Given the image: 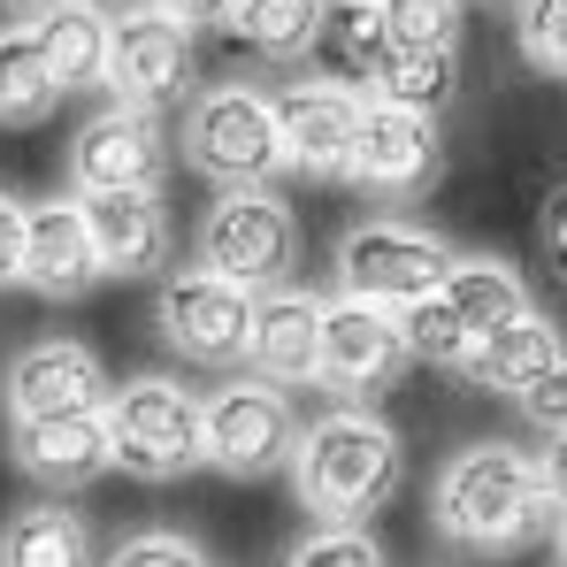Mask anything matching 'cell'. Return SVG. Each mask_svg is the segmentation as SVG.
Segmentation results:
<instances>
[{"label":"cell","mask_w":567,"mask_h":567,"mask_svg":"<svg viewBox=\"0 0 567 567\" xmlns=\"http://www.w3.org/2000/svg\"><path fill=\"white\" fill-rule=\"evenodd\" d=\"M406 483V445L399 430L383 422L377 406H330L299 430V453H291V491L315 522H338V529H369L383 506L399 498Z\"/></svg>","instance_id":"1"},{"label":"cell","mask_w":567,"mask_h":567,"mask_svg":"<svg viewBox=\"0 0 567 567\" xmlns=\"http://www.w3.org/2000/svg\"><path fill=\"white\" fill-rule=\"evenodd\" d=\"M430 522H437V537L461 545V553H522V545L553 537L560 506L545 498L537 461H529L522 445H498V437H491V445H468V453L445 461L437 498H430Z\"/></svg>","instance_id":"2"},{"label":"cell","mask_w":567,"mask_h":567,"mask_svg":"<svg viewBox=\"0 0 567 567\" xmlns=\"http://www.w3.org/2000/svg\"><path fill=\"white\" fill-rule=\"evenodd\" d=\"M185 169H199L215 192H277L284 162V131H277V100L254 85H207L185 107Z\"/></svg>","instance_id":"3"},{"label":"cell","mask_w":567,"mask_h":567,"mask_svg":"<svg viewBox=\"0 0 567 567\" xmlns=\"http://www.w3.org/2000/svg\"><path fill=\"white\" fill-rule=\"evenodd\" d=\"M199 391L177 377H131L107 391L100 422H107V453L115 468L138 483H177V475L207 468V437H199Z\"/></svg>","instance_id":"4"},{"label":"cell","mask_w":567,"mask_h":567,"mask_svg":"<svg viewBox=\"0 0 567 567\" xmlns=\"http://www.w3.org/2000/svg\"><path fill=\"white\" fill-rule=\"evenodd\" d=\"M453 261L461 254L437 230L399 223V215H369V223H353L338 238V291L361 299V307H383V315H406V307H422L445 284Z\"/></svg>","instance_id":"5"},{"label":"cell","mask_w":567,"mask_h":567,"mask_svg":"<svg viewBox=\"0 0 567 567\" xmlns=\"http://www.w3.org/2000/svg\"><path fill=\"white\" fill-rule=\"evenodd\" d=\"M207 277L238 284V291H284L299 269V223L277 192H223L207 215H199V261Z\"/></svg>","instance_id":"6"},{"label":"cell","mask_w":567,"mask_h":567,"mask_svg":"<svg viewBox=\"0 0 567 567\" xmlns=\"http://www.w3.org/2000/svg\"><path fill=\"white\" fill-rule=\"evenodd\" d=\"M154 322H162V346L177 361H192V369H246L254 291L207 277V269H169L162 299H154Z\"/></svg>","instance_id":"7"},{"label":"cell","mask_w":567,"mask_h":567,"mask_svg":"<svg viewBox=\"0 0 567 567\" xmlns=\"http://www.w3.org/2000/svg\"><path fill=\"white\" fill-rule=\"evenodd\" d=\"M199 437H207V468L254 483V475L291 468V453H299V414H291V399H284L277 383H261V377L223 383V391L199 406Z\"/></svg>","instance_id":"8"},{"label":"cell","mask_w":567,"mask_h":567,"mask_svg":"<svg viewBox=\"0 0 567 567\" xmlns=\"http://www.w3.org/2000/svg\"><path fill=\"white\" fill-rule=\"evenodd\" d=\"M192 78H199V62H192V31L177 16H162L154 0L146 8H123V16H107V93L123 100V107H169V100L192 93Z\"/></svg>","instance_id":"9"},{"label":"cell","mask_w":567,"mask_h":567,"mask_svg":"<svg viewBox=\"0 0 567 567\" xmlns=\"http://www.w3.org/2000/svg\"><path fill=\"white\" fill-rule=\"evenodd\" d=\"M162 169H169V131L146 107L107 100L70 138V192L78 199L85 192H162Z\"/></svg>","instance_id":"10"},{"label":"cell","mask_w":567,"mask_h":567,"mask_svg":"<svg viewBox=\"0 0 567 567\" xmlns=\"http://www.w3.org/2000/svg\"><path fill=\"white\" fill-rule=\"evenodd\" d=\"M353 185L369 199H422V192L445 177V138H437V115H414V107H391L369 100L361 115V146H353Z\"/></svg>","instance_id":"11"},{"label":"cell","mask_w":567,"mask_h":567,"mask_svg":"<svg viewBox=\"0 0 567 567\" xmlns=\"http://www.w3.org/2000/svg\"><path fill=\"white\" fill-rule=\"evenodd\" d=\"M406 369V330H399V315H383V307H361V299H322V391H338V399H377L391 391Z\"/></svg>","instance_id":"12"},{"label":"cell","mask_w":567,"mask_h":567,"mask_svg":"<svg viewBox=\"0 0 567 567\" xmlns=\"http://www.w3.org/2000/svg\"><path fill=\"white\" fill-rule=\"evenodd\" d=\"M0 391H8V422H39V414H100L115 383H107L93 346H78V338H31L8 361Z\"/></svg>","instance_id":"13"},{"label":"cell","mask_w":567,"mask_h":567,"mask_svg":"<svg viewBox=\"0 0 567 567\" xmlns=\"http://www.w3.org/2000/svg\"><path fill=\"white\" fill-rule=\"evenodd\" d=\"M361 115L369 100L330 85V78H299L277 93V131H284V162L299 177H346L353 146H361Z\"/></svg>","instance_id":"14"},{"label":"cell","mask_w":567,"mask_h":567,"mask_svg":"<svg viewBox=\"0 0 567 567\" xmlns=\"http://www.w3.org/2000/svg\"><path fill=\"white\" fill-rule=\"evenodd\" d=\"M85 230H93L100 277H169L177 254V223L162 207V192H85Z\"/></svg>","instance_id":"15"},{"label":"cell","mask_w":567,"mask_h":567,"mask_svg":"<svg viewBox=\"0 0 567 567\" xmlns=\"http://www.w3.org/2000/svg\"><path fill=\"white\" fill-rule=\"evenodd\" d=\"M8 461L31 475L39 491L70 498L115 468L107 453V422L100 414H39V422H8Z\"/></svg>","instance_id":"16"},{"label":"cell","mask_w":567,"mask_h":567,"mask_svg":"<svg viewBox=\"0 0 567 567\" xmlns=\"http://www.w3.org/2000/svg\"><path fill=\"white\" fill-rule=\"evenodd\" d=\"M23 291L39 299H85L100 284V254L93 230H85V207L78 199H47L23 215V269H16Z\"/></svg>","instance_id":"17"},{"label":"cell","mask_w":567,"mask_h":567,"mask_svg":"<svg viewBox=\"0 0 567 567\" xmlns=\"http://www.w3.org/2000/svg\"><path fill=\"white\" fill-rule=\"evenodd\" d=\"M246 369L261 383H322V299L284 284L254 299V346H246Z\"/></svg>","instance_id":"18"},{"label":"cell","mask_w":567,"mask_h":567,"mask_svg":"<svg viewBox=\"0 0 567 567\" xmlns=\"http://www.w3.org/2000/svg\"><path fill=\"white\" fill-rule=\"evenodd\" d=\"M23 23H31V39H39L62 93H85V85L107 78V8L100 0H47Z\"/></svg>","instance_id":"19"},{"label":"cell","mask_w":567,"mask_h":567,"mask_svg":"<svg viewBox=\"0 0 567 567\" xmlns=\"http://www.w3.org/2000/svg\"><path fill=\"white\" fill-rule=\"evenodd\" d=\"M461 330H468V346H483L491 330H506V322H522V315H537L529 307V284L514 277L498 254H475V261H453L445 269V284L430 291Z\"/></svg>","instance_id":"20"},{"label":"cell","mask_w":567,"mask_h":567,"mask_svg":"<svg viewBox=\"0 0 567 567\" xmlns=\"http://www.w3.org/2000/svg\"><path fill=\"white\" fill-rule=\"evenodd\" d=\"M315 54L338 70L330 85H346V93H377L383 70L399 62V47H391V31H383L377 0H330V16H322V39H315Z\"/></svg>","instance_id":"21"},{"label":"cell","mask_w":567,"mask_h":567,"mask_svg":"<svg viewBox=\"0 0 567 567\" xmlns=\"http://www.w3.org/2000/svg\"><path fill=\"white\" fill-rule=\"evenodd\" d=\"M0 567H100V553L85 514L47 498V506H16L0 522Z\"/></svg>","instance_id":"22"},{"label":"cell","mask_w":567,"mask_h":567,"mask_svg":"<svg viewBox=\"0 0 567 567\" xmlns=\"http://www.w3.org/2000/svg\"><path fill=\"white\" fill-rule=\"evenodd\" d=\"M560 353H567L560 330H553L545 315H522V322H506V330H491V338L475 346L468 369H461V383H468V391H498V399H514L529 377H545Z\"/></svg>","instance_id":"23"},{"label":"cell","mask_w":567,"mask_h":567,"mask_svg":"<svg viewBox=\"0 0 567 567\" xmlns=\"http://www.w3.org/2000/svg\"><path fill=\"white\" fill-rule=\"evenodd\" d=\"M322 16H330V0H238V8H230V31L246 39V54L291 70V62L315 54Z\"/></svg>","instance_id":"24"},{"label":"cell","mask_w":567,"mask_h":567,"mask_svg":"<svg viewBox=\"0 0 567 567\" xmlns=\"http://www.w3.org/2000/svg\"><path fill=\"white\" fill-rule=\"evenodd\" d=\"M54 100H62V85H54V70H47L31 23H23V16L0 23V123H47Z\"/></svg>","instance_id":"25"},{"label":"cell","mask_w":567,"mask_h":567,"mask_svg":"<svg viewBox=\"0 0 567 567\" xmlns=\"http://www.w3.org/2000/svg\"><path fill=\"white\" fill-rule=\"evenodd\" d=\"M461 93V47H430V54H399L391 70H383L377 100L391 107H414V115H445Z\"/></svg>","instance_id":"26"},{"label":"cell","mask_w":567,"mask_h":567,"mask_svg":"<svg viewBox=\"0 0 567 567\" xmlns=\"http://www.w3.org/2000/svg\"><path fill=\"white\" fill-rule=\"evenodd\" d=\"M383 31L399 54H430V47H461V0H377Z\"/></svg>","instance_id":"27"},{"label":"cell","mask_w":567,"mask_h":567,"mask_svg":"<svg viewBox=\"0 0 567 567\" xmlns=\"http://www.w3.org/2000/svg\"><path fill=\"white\" fill-rule=\"evenodd\" d=\"M514 47L537 78H567V0H514Z\"/></svg>","instance_id":"28"},{"label":"cell","mask_w":567,"mask_h":567,"mask_svg":"<svg viewBox=\"0 0 567 567\" xmlns=\"http://www.w3.org/2000/svg\"><path fill=\"white\" fill-rule=\"evenodd\" d=\"M284 567H391L383 560V545L369 537V529H338V522H315L291 553H284Z\"/></svg>","instance_id":"29"},{"label":"cell","mask_w":567,"mask_h":567,"mask_svg":"<svg viewBox=\"0 0 567 567\" xmlns=\"http://www.w3.org/2000/svg\"><path fill=\"white\" fill-rule=\"evenodd\" d=\"M100 567H215V560L192 537H177V529H138V537H123Z\"/></svg>","instance_id":"30"},{"label":"cell","mask_w":567,"mask_h":567,"mask_svg":"<svg viewBox=\"0 0 567 567\" xmlns=\"http://www.w3.org/2000/svg\"><path fill=\"white\" fill-rule=\"evenodd\" d=\"M514 406H522V422L537 430V437H567V353L545 369V377H529L514 391Z\"/></svg>","instance_id":"31"},{"label":"cell","mask_w":567,"mask_h":567,"mask_svg":"<svg viewBox=\"0 0 567 567\" xmlns=\"http://www.w3.org/2000/svg\"><path fill=\"white\" fill-rule=\"evenodd\" d=\"M23 199L16 192H0V284H16V269H23Z\"/></svg>","instance_id":"32"},{"label":"cell","mask_w":567,"mask_h":567,"mask_svg":"<svg viewBox=\"0 0 567 567\" xmlns=\"http://www.w3.org/2000/svg\"><path fill=\"white\" fill-rule=\"evenodd\" d=\"M537 238H545V261L567 277V185L545 199V223H537Z\"/></svg>","instance_id":"33"},{"label":"cell","mask_w":567,"mask_h":567,"mask_svg":"<svg viewBox=\"0 0 567 567\" xmlns=\"http://www.w3.org/2000/svg\"><path fill=\"white\" fill-rule=\"evenodd\" d=\"M154 8H162V16H177L185 31H207V23H230V8H238V0H154Z\"/></svg>","instance_id":"34"},{"label":"cell","mask_w":567,"mask_h":567,"mask_svg":"<svg viewBox=\"0 0 567 567\" xmlns=\"http://www.w3.org/2000/svg\"><path fill=\"white\" fill-rule=\"evenodd\" d=\"M529 461H537L545 498H553V506H567V437H553V445H545V453H529Z\"/></svg>","instance_id":"35"},{"label":"cell","mask_w":567,"mask_h":567,"mask_svg":"<svg viewBox=\"0 0 567 567\" xmlns=\"http://www.w3.org/2000/svg\"><path fill=\"white\" fill-rule=\"evenodd\" d=\"M31 8H47V0H0V16H31Z\"/></svg>","instance_id":"36"},{"label":"cell","mask_w":567,"mask_h":567,"mask_svg":"<svg viewBox=\"0 0 567 567\" xmlns=\"http://www.w3.org/2000/svg\"><path fill=\"white\" fill-rule=\"evenodd\" d=\"M553 545H560V567H567V506H560V522H553Z\"/></svg>","instance_id":"37"},{"label":"cell","mask_w":567,"mask_h":567,"mask_svg":"<svg viewBox=\"0 0 567 567\" xmlns=\"http://www.w3.org/2000/svg\"><path fill=\"white\" fill-rule=\"evenodd\" d=\"M491 8H514V0H491Z\"/></svg>","instance_id":"38"}]
</instances>
